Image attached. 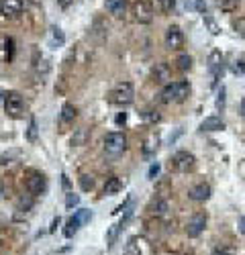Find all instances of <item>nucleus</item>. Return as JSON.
I'll return each mask as SVG.
<instances>
[{
	"mask_svg": "<svg viewBox=\"0 0 245 255\" xmlns=\"http://www.w3.org/2000/svg\"><path fill=\"white\" fill-rule=\"evenodd\" d=\"M190 96V84L186 80H178V82H168L163 86L159 98L163 104H172V102H184Z\"/></svg>",
	"mask_w": 245,
	"mask_h": 255,
	"instance_id": "obj_1",
	"label": "nucleus"
},
{
	"mask_svg": "<svg viewBox=\"0 0 245 255\" xmlns=\"http://www.w3.org/2000/svg\"><path fill=\"white\" fill-rule=\"evenodd\" d=\"M135 100V88L131 82H121L109 92V102L115 106H129Z\"/></svg>",
	"mask_w": 245,
	"mask_h": 255,
	"instance_id": "obj_2",
	"label": "nucleus"
},
{
	"mask_svg": "<svg viewBox=\"0 0 245 255\" xmlns=\"http://www.w3.org/2000/svg\"><path fill=\"white\" fill-rule=\"evenodd\" d=\"M170 169L172 172H178V174H188L196 167V157L190 153V151H176L172 157H170Z\"/></svg>",
	"mask_w": 245,
	"mask_h": 255,
	"instance_id": "obj_3",
	"label": "nucleus"
},
{
	"mask_svg": "<svg viewBox=\"0 0 245 255\" xmlns=\"http://www.w3.org/2000/svg\"><path fill=\"white\" fill-rule=\"evenodd\" d=\"M125 149H127V137H125V133H119V131L107 133V137H105V151L109 155L117 157Z\"/></svg>",
	"mask_w": 245,
	"mask_h": 255,
	"instance_id": "obj_4",
	"label": "nucleus"
},
{
	"mask_svg": "<svg viewBox=\"0 0 245 255\" xmlns=\"http://www.w3.org/2000/svg\"><path fill=\"white\" fill-rule=\"evenodd\" d=\"M25 188H27V192L33 194V196H39V194H43L45 192V188H47V180L45 176L37 172V169H29L27 176H25Z\"/></svg>",
	"mask_w": 245,
	"mask_h": 255,
	"instance_id": "obj_5",
	"label": "nucleus"
},
{
	"mask_svg": "<svg viewBox=\"0 0 245 255\" xmlns=\"http://www.w3.org/2000/svg\"><path fill=\"white\" fill-rule=\"evenodd\" d=\"M153 4L151 0H135L133 2V18L139 25H149L153 20Z\"/></svg>",
	"mask_w": 245,
	"mask_h": 255,
	"instance_id": "obj_6",
	"label": "nucleus"
},
{
	"mask_svg": "<svg viewBox=\"0 0 245 255\" xmlns=\"http://www.w3.org/2000/svg\"><path fill=\"white\" fill-rule=\"evenodd\" d=\"M4 111L12 119H20L25 113V98L18 92H8L4 94Z\"/></svg>",
	"mask_w": 245,
	"mask_h": 255,
	"instance_id": "obj_7",
	"label": "nucleus"
},
{
	"mask_svg": "<svg viewBox=\"0 0 245 255\" xmlns=\"http://www.w3.org/2000/svg\"><path fill=\"white\" fill-rule=\"evenodd\" d=\"M90 219H92V212H90L88 208H80L76 215L68 221V225H66V229H64V235H66L68 239H72L76 233L80 231V227H82V225H86Z\"/></svg>",
	"mask_w": 245,
	"mask_h": 255,
	"instance_id": "obj_8",
	"label": "nucleus"
},
{
	"mask_svg": "<svg viewBox=\"0 0 245 255\" xmlns=\"http://www.w3.org/2000/svg\"><path fill=\"white\" fill-rule=\"evenodd\" d=\"M25 10L23 0H0V14L4 18H18Z\"/></svg>",
	"mask_w": 245,
	"mask_h": 255,
	"instance_id": "obj_9",
	"label": "nucleus"
},
{
	"mask_svg": "<svg viewBox=\"0 0 245 255\" xmlns=\"http://www.w3.org/2000/svg\"><path fill=\"white\" fill-rule=\"evenodd\" d=\"M204 229H207V215H204V212H196V215L186 223V235L194 239V237L202 235Z\"/></svg>",
	"mask_w": 245,
	"mask_h": 255,
	"instance_id": "obj_10",
	"label": "nucleus"
},
{
	"mask_svg": "<svg viewBox=\"0 0 245 255\" xmlns=\"http://www.w3.org/2000/svg\"><path fill=\"white\" fill-rule=\"evenodd\" d=\"M182 45H184V33H182V29L178 25L168 27V31H166V47L172 49V51H178Z\"/></svg>",
	"mask_w": 245,
	"mask_h": 255,
	"instance_id": "obj_11",
	"label": "nucleus"
},
{
	"mask_svg": "<svg viewBox=\"0 0 245 255\" xmlns=\"http://www.w3.org/2000/svg\"><path fill=\"white\" fill-rule=\"evenodd\" d=\"M211 194H213V188L207 182H200V184H196L188 190V198L194 200V202H207L211 198Z\"/></svg>",
	"mask_w": 245,
	"mask_h": 255,
	"instance_id": "obj_12",
	"label": "nucleus"
},
{
	"mask_svg": "<svg viewBox=\"0 0 245 255\" xmlns=\"http://www.w3.org/2000/svg\"><path fill=\"white\" fill-rule=\"evenodd\" d=\"M209 72H211V82H213V86L217 84V80L223 76V53L221 51H213L211 55H209Z\"/></svg>",
	"mask_w": 245,
	"mask_h": 255,
	"instance_id": "obj_13",
	"label": "nucleus"
},
{
	"mask_svg": "<svg viewBox=\"0 0 245 255\" xmlns=\"http://www.w3.org/2000/svg\"><path fill=\"white\" fill-rule=\"evenodd\" d=\"M105 8H107L113 16L122 18V16H125V12H127V0H107Z\"/></svg>",
	"mask_w": 245,
	"mask_h": 255,
	"instance_id": "obj_14",
	"label": "nucleus"
},
{
	"mask_svg": "<svg viewBox=\"0 0 245 255\" xmlns=\"http://www.w3.org/2000/svg\"><path fill=\"white\" fill-rule=\"evenodd\" d=\"M225 129V121L221 117H207L200 123V131L204 133H211V131H223Z\"/></svg>",
	"mask_w": 245,
	"mask_h": 255,
	"instance_id": "obj_15",
	"label": "nucleus"
},
{
	"mask_svg": "<svg viewBox=\"0 0 245 255\" xmlns=\"http://www.w3.org/2000/svg\"><path fill=\"white\" fill-rule=\"evenodd\" d=\"M170 78H172V70H170L168 63H155V68H153V80L157 84H166Z\"/></svg>",
	"mask_w": 245,
	"mask_h": 255,
	"instance_id": "obj_16",
	"label": "nucleus"
},
{
	"mask_svg": "<svg viewBox=\"0 0 245 255\" xmlns=\"http://www.w3.org/2000/svg\"><path fill=\"white\" fill-rule=\"evenodd\" d=\"M76 117H78V109H76L72 102H66L64 106H61V115H59V119H61V123H64V125L74 123Z\"/></svg>",
	"mask_w": 245,
	"mask_h": 255,
	"instance_id": "obj_17",
	"label": "nucleus"
},
{
	"mask_svg": "<svg viewBox=\"0 0 245 255\" xmlns=\"http://www.w3.org/2000/svg\"><path fill=\"white\" fill-rule=\"evenodd\" d=\"M121 188H122V182H121V178H117V176H113V178H109L107 180V184H105V196H115V194H119L121 192Z\"/></svg>",
	"mask_w": 245,
	"mask_h": 255,
	"instance_id": "obj_18",
	"label": "nucleus"
},
{
	"mask_svg": "<svg viewBox=\"0 0 245 255\" xmlns=\"http://www.w3.org/2000/svg\"><path fill=\"white\" fill-rule=\"evenodd\" d=\"M157 147H159V137H157V133H151L149 135V139L143 143V155H153L155 151H157Z\"/></svg>",
	"mask_w": 245,
	"mask_h": 255,
	"instance_id": "obj_19",
	"label": "nucleus"
},
{
	"mask_svg": "<svg viewBox=\"0 0 245 255\" xmlns=\"http://www.w3.org/2000/svg\"><path fill=\"white\" fill-rule=\"evenodd\" d=\"M64 43H66V35H64V31H61L59 27H51V47L57 49V47H61Z\"/></svg>",
	"mask_w": 245,
	"mask_h": 255,
	"instance_id": "obj_20",
	"label": "nucleus"
},
{
	"mask_svg": "<svg viewBox=\"0 0 245 255\" xmlns=\"http://www.w3.org/2000/svg\"><path fill=\"white\" fill-rule=\"evenodd\" d=\"M215 2L223 12H233L241 4V0H215Z\"/></svg>",
	"mask_w": 245,
	"mask_h": 255,
	"instance_id": "obj_21",
	"label": "nucleus"
},
{
	"mask_svg": "<svg viewBox=\"0 0 245 255\" xmlns=\"http://www.w3.org/2000/svg\"><path fill=\"white\" fill-rule=\"evenodd\" d=\"M18 157H20V149H10V151H4L2 153V157H0V163H2V165H10Z\"/></svg>",
	"mask_w": 245,
	"mask_h": 255,
	"instance_id": "obj_22",
	"label": "nucleus"
},
{
	"mask_svg": "<svg viewBox=\"0 0 245 255\" xmlns=\"http://www.w3.org/2000/svg\"><path fill=\"white\" fill-rule=\"evenodd\" d=\"M176 63H178V70H180V72H188V70L192 68V57H190L188 53H182V55L176 59Z\"/></svg>",
	"mask_w": 245,
	"mask_h": 255,
	"instance_id": "obj_23",
	"label": "nucleus"
},
{
	"mask_svg": "<svg viewBox=\"0 0 245 255\" xmlns=\"http://www.w3.org/2000/svg\"><path fill=\"white\" fill-rule=\"evenodd\" d=\"M229 68H231V72L233 74H245V61L241 59V57H233L231 59V63H229Z\"/></svg>",
	"mask_w": 245,
	"mask_h": 255,
	"instance_id": "obj_24",
	"label": "nucleus"
},
{
	"mask_svg": "<svg viewBox=\"0 0 245 255\" xmlns=\"http://www.w3.org/2000/svg\"><path fill=\"white\" fill-rule=\"evenodd\" d=\"M151 208H153V210H151L153 215H157V217H163V215H166V212H168V208H170V206H168V202H166V200H155Z\"/></svg>",
	"mask_w": 245,
	"mask_h": 255,
	"instance_id": "obj_25",
	"label": "nucleus"
},
{
	"mask_svg": "<svg viewBox=\"0 0 245 255\" xmlns=\"http://www.w3.org/2000/svg\"><path fill=\"white\" fill-rule=\"evenodd\" d=\"M37 135H39L37 121L31 119V121H29V129H27V141H29V143H35V141H37Z\"/></svg>",
	"mask_w": 245,
	"mask_h": 255,
	"instance_id": "obj_26",
	"label": "nucleus"
},
{
	"mask_svg": "<svg viewBox=\"0 0 245 255\" xmlns=\"http://www.w3.org/2000/svg\"><path fill=\"white\" fill-rule=\"evenodd\" d=\"M157 4H159V8H161V12L170 14V12L176 8V0H157Z\"/></svg>",
	"mask_w": 245,
	"mask_h": 255,
	"instance_id": "obj_27",
	"label": "nucleus"
},
{
	"mask_svg": "<svg viewBox=\"0 0 245 255\" xmlns=\"http://www.w3.org/2000/svg\"><path fill=\"white\" fill-rule=\"evenodd\" d=\"M125 255H141V249L137 245V239H129V243L125 247Z\"/></svg>",
	"mask_w": 245,
	"mask_h": 255,
	"instance_id": "obj_28",
	"label": "nucleus"
},
{
	"mask_svg": "<svg viewBox=\"0 0 245 255\" xmlns=\"http://www.w3.org/2000/svg\"><path fill=\"white\" fill-rule=\"evenodd\" d=\"M86 137H88V131L86 129H78V135L72 137V145H84Z\"/></svg>",
	"mask_w": 245,
	"mask_h": 255,
	"instance_id": "obj_29",
	"label": "nucleus"
},
{
	"mask_svg": "<svg viewBox=\"0 0 245 255\" xmlns=\"http://www.w3.org/2000/svg\"><path fill=\"white\" fill-rule=\"evenodd\" d=\"M92 186H94L92 176H88V174H82L80 176V188L82 190H92Z\"/></svg>",
	"mask_w": 245,
	"mask_h": 255,
	"instance_id": "obj_30",
	"label": "nucleus"
},
{
	"mask_svg": "<svg viewBox=\"0 0 245 255\" xmlns=\"http://www.w3.org/2000/svg\"><path fill=\"white\" fill-rule=\"evenodd\" d=\"M78 204H80V196L74 194V192H68V196H66V208L72 210V208H76Z\"/></svg>",
	"mask_w": 245,
	"mask_h": 255,
	"instance_id": "obj_31",
	"label": "nucleus"
},
{
	"mask_svg": "<svg viewBox=\"0 0 245 255\" xmlns=\"http://www.w3.org/2000/svg\"><path fill=\"white\" fill-rule=\"evenodd\" d=\"M33 198H35L33 194H29L27 198L20 196V198H18V210H29V208L33 206Z\"/></svg>",
	"mask_w": 245,
	"mask_h": 255,
	"instance_id": "obj_32",
	"label": "nucleus"
},
{
	"mask_svg": "<svg viewBox=\"0 0 245 255\" xmlns=\"http://www.w3.org/2000/svg\"><path fill=\"white\" fill-rule=\"evenodd\" d=\"M202 18H204V23H207V27H209V31L213 33V35H219L221 33V29H219V25L215 23V20L209 16V14H202Z\"/></svg>",
	"mask_w": 245,
	"mask_h": 255,
	"instance_id": "obj_33",
	"label": "nucleus"
},
{
	"mask_svg": "<svg viewBox=\"0 0 245 255\" xmlns=\"http://www.w3.org/2000/svg\"><path fill=\"white\" fill-rule=\"evenodd\" d=\"M233 29L237 31V35H241L245 39V16H239L235 23H233Z\"/></svg>",
	"mask_w": 245,
	"mask_h": 255,
	"instance_id": "obj_34",
	"label": "nucleus"
},
{
	"mask_svg": "<svg viewBox=\"0 0 245 255\" xmlns=\"http://www.w3.org/2000/svg\"><path fill=\"white\" fill-rule=\"evenodd\" d=\"M4 45H6V59H12V53H14V39H12V37H6V39H4Z\"/></svg>",
	"mask_w": 245,
	"mask_h": 255,
	"instance_id": "obj_35",
	"label": "nucleus"
},
{
	"mask_svg": "<svg viewBox=\"0 0 245 255\" xmlns=\"http://www.w3.org/2000/svg\"><path fill=\"white\" fill-rule=\"evenodd\" d=\"M143 117H145V121H149V123H157L159 121L157 111H147V113H143Z\"/></svg>",
	"mask_w": 245,
	"mask_h": 255,
	"instance_id": "obj_36",
	"label": "nucleus"
},
{
	"mask_svg": "<svg viewBox=\"0 0 245 255\" xmlns=\"http://www.w3.org/2000/svg\"><path fill=\"white\" fill-rule=\"evenodd\" d=\"M217 109L219 111L225 109V86H221V92H219V98H217Z\"/></svg>",
	"mask_w": 245,
	"mask_h": 255,
	"instance_id": "obj_37",
	"label": "nucleus"
},
{
	"mask_svg": "<svg viewBox=\"0 0 245 255\" xmlns=\"http://www.w3.org/2000/svg\"><path fill=\"white\" fill-rule=\"evenodd\" d=\"M157 174H159V163H153V165L149 167V172H147V178H149V180H155Z\"/></svg>",
	"mask_w": 245,
	"mask_h": 255,
	"instance_id": "obj_38",
	"label": "nucleus"
},
{
	"mask_svg": "<svg viewBox=\"0 0 245 255\" xmlns=\"http://www.w3.org/2000/svg\"><path fill=\"white\" fill-rule=\"evenodd\" d=\"M196 10H198L200 14H207V4H204L202 0H196Z\"/></svg>",
	"mask_w": 245,
	"mask_h": 255,
	"instance_id": "obj_39",
	"label": "nucleus"
},
{
	"mask_svg": "<svg viewBox=\"0 0 245 255\" xmlns=\"http://www.w3.org/2000/svg\"><path fill=\"white\" fill-rule=\"evenodd\" d=\"M117 125H125L127 123V113H121V115H117Z\"/></svg>",
	"mask_w": 245,
	"mask_h": 255,
	"instance_id": "obj_40",
	"label": "nucleus"
},
{
	"mask_svg": "<svg viewBox=\"0 0 245 255\" xmlns=\"http://www.w3.org/2000/svg\"><path fill=\"white\" fill-rule=\"evenodd\" d=\"M72 2H74V0H57V4H59L61 8H68Z\"/></svg>",
	"mask_w": 245,
	"mask_h": 255,
	"instance_id": "obj_41",
	"label": "nucleus"
},
{
	"mask_svg": "<svg viewBox=\"0 0 245 255\" xmlns=\"http://www.w3.org/2000/svg\"><path fill=\"white\" fill-rule=\"evenodd\" d=\"M239 231L245 235V217H239Z\"/></svg>",
	"mask_w": 245,
	"mask_h": 255,
	"instance_id": "obj_42",
	"label": "nucleus"
},
{
	"mask_svg": "<svg viewBox=\"0 0 245 255\" xmlns=\"http://www.w3.org/2000/svg\"><path fill=\"white\" fill-rule=\"evenodd\" d=\"M241 115H243V119H245V98H243V102H241Z\"/></svg>",
	"mask_w": 245,
	"mask_h": 255,
	"instance_id": "obj_43",
	"label": "nucleus"
},
{
	"mask_svg": "<svg viewBox=\"0 0 245 255\" xmlns=\"http://www.w3.org/2000/svg\"><path fill=\"white\" fill-rule=\"evenodd\" d=\"M159 255H178V253H159Z\"/></svg>",
	"mask_w": 245,
	"mask_h": 255,
	"instance_id": "obj_44",
	"label": "nucleus"
},
{
	"mask_svg": "<svg viewBox=\"0 0 245 255\" xmlns=\"http://www.w3.org/2000/svg\"><path fill=\"white\" fill-rule=\"evenodd\" d=\"M0 194H2V182H0Z\"/></svg>",
	"mask_w": 245,
	"mask_h": 255,
	"instance_id": "obj_45",
	"label": "nucleus"
},
{
	"mask_svg": "<svg viewBox=\"0 0 245 255\" xmlns=\"http://www.w3.org/2000/svg\"><path fill=\"white\" fill-rule=\"evenodd\" d=\"M0 98H2V96H0Z\"/></svg>",
	"mask_w": 245,
	"mask_h": 255,
	"instance_id": "obj_46",
	"label": "nucleus"
}]
</instances>
